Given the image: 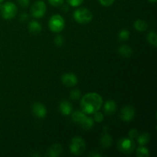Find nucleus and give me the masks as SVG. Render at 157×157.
Listing matches in <instances>:
<instances>
[{
  "label": "nucleus",
  "instance_id": "nucleus-1",
  "mask_svg": "<svg viewBox=\"0 0 157 157\" xmlns=\"http://www.w3.org/2000/svg\"><path fill=\"white\" fill-rule=\"evenodd\" d=\"M103 105V98L99 94L91 92L86 94L81 100V108L86 114H93L100 110Z\"/></svg>",
  "mask_w": 157,
  "mask_h": 157
},
{
  "label": "nucleus",
  "instance_id": "nucleus-2",
  "mask_svg": "<svg viewBox=\"0 0 157 157\" xmlns=\"http://www.w3.org/2000/svg\"><path fill=\"white\" fill-rule=\"evenodd\" d=\"M73 16L77 22L79 24L85 25L91 21L93 18V14L87 8H80L74 12Z\"/></svg>",
  "mask_w": 157,
  "mask_h": 157
},
{
  "label": "nucleus",
  "instance_id": "nucleus-3",
  "mask_svg": "<svg viewBox=\"0 0 157 157\" xmlns=\"http://www.w3.org/2000/svg\"><path fill=\"white\" fill-rule=\"evenodd\" d=\"M86 150V144L84 140L81 136H75L71 141L70 151L75 156H81Z\"/></svg>",
  "mask_w": 157,
  "mask_h": 157
},
{
  "label": "nucleus",
  "instance_id": "nucleus-4",
  "mask_svg": "<svg viewBox=\"0 0 157 157\" xmlns=\"http://www.w3.org/2000/svg\"><path fill=\"white\" fill-rule=\"evenodd\" d=\"M0 12L3 18L6 20L12 19L17 14V6L12 2H7L2 4Z\"/></svg>",
  "mask_w": 157,
  "mask_h": 157
},
{
  "label": "nucleus",
  "instance_id": "nucleus-5",
  "mask_svg": "<svg viewBox=\"0 0 157 157\" xmlns=\"http://www.w3.org/2000/svg\"><path fill=\"white\" fill-rule=\"evenodd\" d=\"M48 26L52 32L58 33L64 29L65 26V21L61 15L57 14V15H52V18H50L48 21Z\"/></svg>",
  "mask_w": 157,
  "mask_h": 157
},
{
  "label": "nucleus",
  "instance_id": "nucleus-6",
  "mask_svg": "<svg viewBox=\"0 0 157 157\" xmlns=\"http://www.w3.org/2000/svg\"><path fill=\"white\" fill-rule=\"evenodd\" d=\"M47 6L45 2L42 0H38L35 2L31 8V15L36 18H41L45 15Z\"/></svg>",
  "mask_w": 157,
  "mask_h": 157
},
{
  "label": "nucleus",
  "instance_id": "nucleus-7",
  "mask_svg": "<svg viewBox=\"0 0 157 157\" xmlns=\"http://www.w3.org/2000/svg\"><path fill=\"white\" fill-rule=\"evenodd\" d=\"M118 149L123 153H131L134 151L135 143L130 138H122L118 143Z\"/></svg>",
  "mask_w": 157,
  "mask_h": 157
},
{
  "label": "nucleus",
  "instance_id": "nucleus-8",
  "mask_svg": "<svg viewBox=\"0 0 157 157\" xmlns=\"http://www.w3.org/2000/svg\"><path fill=\"white\" fill-rule=\"evenodd\" d=\"M136 111L134 107L130 105L125 106L121 111V118L124 122H130L134 118Z\"/></svg>",
  "mask_w": 157,
  "mask_h": 157
},
{
  "label": "nucleus",
  "instance_id": "nucleus-9",
  "mask_svg": "<svg viewBox=\"0 0 157 157\" xmlns=\"http://www.w3.org/2000/svg\"><path fill=\"white\" fill-rule=\"evenodd\" d=\"M32 113L38 118H44L47 115V109L45 106L40 102H35L32 107Z\"/></svg>",
  "mask_w": 157,
  "mask_h": 157
},
{
  "label": "nucleus",
  "instance_id": "nucleus-10",
  "mask_svg": "<svg viewBox=\"0 0 157 157\" xmlns=\"http://www.w3.org/2000/svg\"><path fill=\"white\" fill-rule=\"evenodd\" d=\"M61 81L63 84L67 87H75L78 82V77L72 73H66L61 76Z\"/></svg>",
  "mask_w": 157,
  "mask_h": 157
},
{
  "label": "nucleus",
  "instance_id": "nucleus-11",
  "mask_svg": "<svg viewBox=\"0 0 157 157\" xmlns=\"http://www.w3.org/2000/svg\"><path fill=\"white\" fill-rule=\"evenodd\" d=\"M73 107L71 104L67 101H63L59 104V110L64 116H68L71 113Z\"/></svg>",
  "mask_w": 157,
  "mask_h": 157
},
{
  "label": "nucleus",
  "instance_id": "nucleus-12",
  "mask_svg": "<svg viewBox=\"0 0 157 157\" xmlns=\"http://www.w3.org/2000/svg\"><path fill=\"white\" fill-rule=\"evenodd\" d=\"M117 104L113 100H109L106 101L104 105V111L107 115H112L116 112Z\"/></svg>",
  "mask_w": 157,
  "mask_h": 157
},
{
  "label": "nucleus",
  "instance_id": "nucleus-13",
  "mask_svg": "<svg viewBox=\"0 0 157 157\" xmlns=\"http://www.w3.org/2000/svg\"><path fill=\"white\" fill-rule=\"evenodd\" d=\"M61 153H62V147L60 144H55L51 146L50 148L48 150L47 156L50 157H57L61 156Z\"/></svg>",
  "mask_w": 157,
  "mask_h": 157
},
{
  "label": "nucleus",
  "instance_id": "nucleus-14",
  "mask_svg": "<svg viewBox=\"0 0 157 157\" xmlns=\"http://www.w3.org/2000/svg\"><path fill=\"white\" fill-rule=\"evenodd\" d=\"M28 28H29V32L33 35H37V34L40 33L41 32V29H42V26L38 21H30L29 25H28Z\"/></svg>",
  "mask_w": 157,
  "mask_h": 157
},
{
  "label": "nucleus",
  "instance_id": "nucleus-15",
  "mask_svg": "<svg viewBox=\"0 0 157 157\" xmlns=\"http://www.w3.org/2000/svg\"><path fill=\"white\" fill-rule=\"evenodd\" d=\"M118 52L121 56L124 57V58H130L133 55V49L130 45L124 44L118 48Z\"/></svg>",
  "mask_w": 157,
  "mask_h": 157
},
{
  "label": "nucleus",
  "instance_id": "nucleus-16",
  "mask_svg": "<svg viewBox=\"0 0 157 157\" xmlns=\"http://www.w3.org/2000/svg\"><path fill=\"white\" fill-rule=\"evenodd\" d=\"M86 117H87V114L84 113L82 110H76V111L72 113L71 119L74 122L80 125V124L84 121Z\"/></svg>",
  "mask_w": 157,
  "mask_h": 157
},
{
  "label": "nucleus",
  "instance_id": "nucleus-17",
  "mask_svg": "<svg viewBox=\"0 0 157 157\" xmlns=\"http://www.w3.org/2000/svg\"><path fill=\"white\" fill-rule=\"evenodd\" d=\"M133 26L134 29L138 32H145L147 29H148V24L146 21L143 19H137L134 21L133 23Z\"/></svg>",
  "mask_w": 157,
  "mask_h": 157
},
{
  "label": "nucleus",
  "instance_id": "nucleus-18",
  "mask_svg": "<svg viewBox=\"0 0 157 157\" xmlns=\"http://www.w3.org/2000/svg\"><path fill=\"white\" fill-rule=\"evenodd\" d=\"M112 144H113V140H112L110 135H109L108 133H105L101 136V144L102 147H104V148H109L110 147H111Z\"/></svg>",
  "mask_w": 157,
  "mask_h": 157
},
{
  "label": "nucleus",
  "instance_id": "nucleus-19",
  "mask_svg": "<svg viewBox=\"0 0 157 157\" xmlns=\"http://www.w3.org/2000/svg\"><path fill=\"white\" fill-rule=\"evenodd\" d=\"M94 121L92 117H86L84 118V121L80 124V126L82 127L84 130H90L92 127H94Z\"/></svg>",
  "mask_w": 157,
  "mask_h": 157
},
{
  "label": "nucleus",
  "instance_id": "nucleus-20",
  "mask_svg": "<svg viewBox=\"0 0 157 157\" xmlns=\"http://www.w3.org/2000/svg\"><path fill=\"white\" fill-rule=\"evenodd\" d=\"M137 142L140 146H145L146 144H148L150 140V136L149 133H144L142 134L139 135L137 136Z\"/></svg>",
  "mask_w": 157,
  "mask_h": 157
},
{
  "label": "nucleus",
  "instance_id": "nucleus-21",
  "mask_svg": "<svg viewBox=\"0 0 157 157\" xmlns=\"http://www.w3.org/2000/svg\"><path fill=\"white\" fill-rule=\"evenodd\" d=\"M136 156L139 157H148L150 156V152L147 147L140 146L136 149Z\"/></svg>",
  "mask_w": 157,
  "mask_h": 157
},
{
  "label": "nucleus",
  "instance_id": "nucleus-22",
  "mask_svg": "<svg viewBox=\"0 0 157 157\" xmlns=\"http://www.w3.org/2000/svg\"><path fill=\"white\" fill-rule=\"evenodd\" d=\"M147 41L148 42L153 46L154 48L156 47L157 45V36L156 32H149L148 35H147Z\"/></svg>",
  "mask_w": 157,
  "mask_h": 157
},
{
  "label": "nucleus",
  "instance_id": "nucleus-23",
  "mask_svg": "<svg viewBox=\"0 0 157 157\" xmlns=\"http://www.w3.org/2000/svg\"><path fill=\"white\" fill-rule=\"evenodd\" d=\"M118 38L122 41H127L129 39V38H130V32L127 29H123L118 34Z\"/></svg>",
  "mask_w": 157,
  "mask_h": 157
},
{
  "label": "nucleus",
  "instance_id": "nucleus-24",
  "mask_svg": "<svg viewBox=\"0 0 157 157\" xmlns=\"http://www.w3.org/2000/svg\"><path fill=\"white\" fill-rule=\"evenodd\" d=\"M81 93L79 89H74L70 92V98L72 101H78L81 98Z\"/></svg>",
  "mask_w": 157,
  "mask_h": 157
},
{
  "label": "nucleus",
  "instance_id": "nucleus-25",
  "mask_svg": "<svg viewBox=\"0 0 157 157\" xmlns=\"http://www.w3.org/2000/svg\"><path fill=\"white\" fill-rule=\"evenodd\" d=\"M93 114H94L93 119H94V122H97V123L103 122L104 116V114L101 113V112H100L99 110H98V111L94 113Z\"/></svg>",
  "mask_w": 157,
  "mask_h": 157
},
{
  "label": "nucleus",
  "instance_id": "nucleus-26",
  "mask_svg": "<svg viewBox=\"0 0 157 157\" xmlns=\"http://www.w3.org/2000/svg\"><path fill=\"white\" fill-rule=\"evenodd\" d=\"M64 38H63L61 35H57V36L55 38V40H54L55 44H56L57 46H58V47H60V46H61L63 44H64Z\"/></svg>",
  "mask_w": 157,
  "mask_h": 157
},
{
  "label": "nucleus",
  "instance_id": "nucleus-27",
  "mask_svg": "<svg viewBox=\"0 0 157 157\" xmlns=\"http://www.w3.org/2000/svg\"><path fill=\"white\" fill-rule=\"evenodd\" d=\"M64 0H48V2L50 3L51 6L54 7H59L64 4Z\"/></svg>",
  "mask_w": 157,
  "mask_h": 157
},
{
  "label": "nucleus",
  "instance_id": "nucleus-28",
  "mask_svg": "<svg viewBox=\"0 0 157 157\" xmlns=\"http://www.w3.org/2000/svg\"><path fill=\"white\" fill-rule=\"evenodd\" d=\"M67 3L72 7H78L83 3L84 0H67Z\"/></svg>",
  "mask_w": 157,
  "mask_h": 157
},
{
  "label": "nucleus",
  "instance_id": "nucleus-29",
  "mask_svg": "<svg viewBox=\"0 0 157 157\" xmlns=\"http://www.w3.org/2000/svg\"><path fill=\"white\" fill-rule=\"evenodd\" d=\"M129 138L132 140H134L137 138V136H139V132L136 129H131V130L129 131Z\"/></svg>",
  "mask_w": 157,
  "mask_h": 157
},
{
  "label": "nucleus",
  "instance_id": "nucleus-30",
  "mask_svg": "<svg viewBox=\"0 0 157 157\" xmlns=\"http://www.w3.org/2000/svg\"><path fill=\"white\" fill-rule=\"evenodd\" d=\"M100 2V4L102 5L103 6H105V7H108V6H112L115 0H98Z\"/></svg>",
  "mask_w": 157,
  "mask_h": 157
},
{
  "label": "nucleus",
  "instance_id": "nucleus-31",
  "mask_svg": "<svg viewBox=\"0 0 157 157\" xmlns=\"http://www.w3.org/2000/svg\"><path fill=\"white\" fill-rule=\"evenodd\" d=\"M20 6L23 8H26L30 4V0H18Z\"/></svg>",
  "mask_w": 157,
  "mask_h": 157
},
{
  "label": "nucleus",
  "instance_id": "nucleus-32",
  "mask_svg": "<svg viewBox=\"0 0 157 157\" xmlns=\"http://www.w3.org/2000/svg\"><path fill=\"white\" fill-rule=\"evenodd\" d=\"M28 18H29V15H28L27 13H22L21 15H20L19 20L21 21V22H23V21H27Z\"/></svg>",
  "mask_w": 157,
  "mask_h": 157
},
{
  "label": "nucleus",
  "instance_id": "nucleus-33",
  "mask_svg": "<svg viewBox=\"0 0 157 157\" xmlns=\"http://www.w3.org/2000/svg\"><path fill=\"white\" fill-rule=\"evenodd\" d=\"M61 6H62L63 12H67V11L69 10V8H68V6H67V5H64V4H63Z\"/></svg>",
  "mask_w": 157,
  "mask_h": 157
},
{
  "label": "nucleus",
  "instance_id": "nucleus-34",
  "mask_svg": "<svg viewBox=\"0 0 157 157\" xmlns=\"http://www.w3.org/2000/svg\"><path fill=\"white\" fill-rule=\"evenodd\" d=\"M90 156H101V154H90Z\"/></svg>",
  "mask_w": 157,
  "mask_h": 157
},
{
  "label": "nucleus",
  "instance_id": "nucleus-35",
  "mask_svg": "<svg viewBox=\"0 0 157 157\" xmlns=\"http://www.w3.org/2000/svg\"><path fill=\"white\" fill-rule=\"evenodd\" d=\"M148 1L151 3H155V2H156L157 0H148Z\"/></svg>",
  "mask_w": 157,
  "mask_h": 157
},
{
  "label": "nucleus",
  "instance_id": "nucleus-36",
  "mask_svg": "<svg viewBox=\"0 0 157 157\" xmlns=\"http://www.w3.org/2000/svg\"><path fill=\"white\" fill-rule=\"evenodd\" d=\"M3 1H4V0H0V3H2V2Z\"/></svg>",
  "mask_w": 157,
  "mask_h": 157
}]
</instances>
